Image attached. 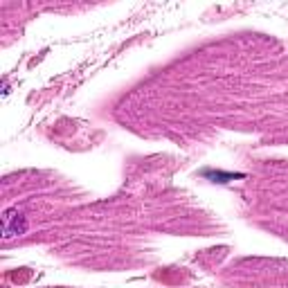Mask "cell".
Listing matches in <instances>:
<instances>
[{
	"label": "cell",
	"instance_id": "obj_1",
	"mask_svg": "<svg viewBox=\"0 0 288 288\" xmlns=\"http://www.w3.org/2000/svg\"><path fill=\"white\" fill-rule=\"evenodd\" d=\"M203 176L205 178H210L212 183H230V180H234V178H243V173H225V171H203Z\"/></svg>",
	"mask_w": 288,
	"mask_h": 288
}]
</instances>
